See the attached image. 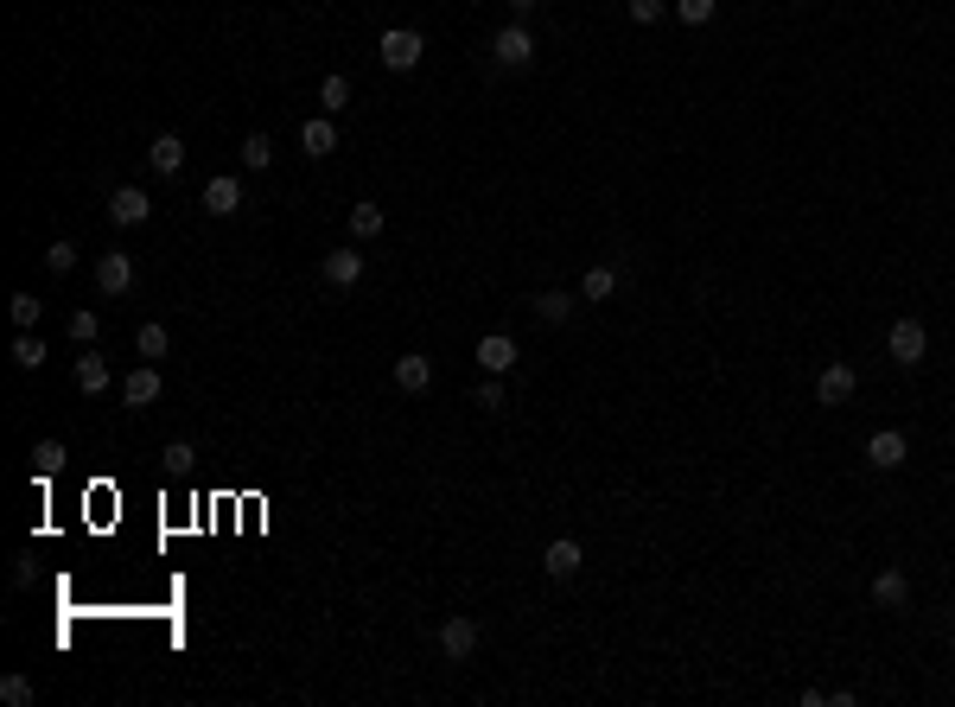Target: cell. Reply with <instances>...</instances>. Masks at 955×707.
<instances>
[{
	"instance_id": "d590c367",
	"label": "cell",
	"mask_w": 955,
	"mask_h": 707,
	"mask_svg": "<svg viewBox=\"0 0 955 707\" xmlns=\"http://www.w3.org/2000/svg\"><path fill=\"white\" fill-rule=\"evenodd\" d=\"M949 637H955V612H949Z\"/></svg>"
},
{
	"instance_id": "603a6c76",
	"label": "cell",
	"mask_w": 955,
	"mask_h": 707,
	"mask_svg": "<svg viewBox=\"0 0 955 707\" xmlns=\"http://www.w3.org/2000/svg\"><path fill=\"white\" fill-rule=\"evenodd\" d=\"M535 319H542V325H567L573 319V293H535Z\"/></svg>"
},
{
	"instance_id": "9c48e42d",
	"label": "cell",
	"mask_w": 955,
	"mask_h": 707,
	"mask_svg": "<svg viewBox=\"0 0 955 707\" xmlns=\"http://www.w3.org/2000/svg\"><path fill=\"white\" fill-rule=\"evenodd\" d=\"M905 434H898V427H879L873 440H866V465H873V472H898V465H905Z\"/></svg>"
},
{
	"instance_id": "83f0119b",
	"label": "cell",
	"mask_w": 955,
	"mask_h": 707,
	"mask_svg": "<svg viewBox=\"0 0 955 707\" xmlns=\"http://www.w3.org/2000/svg\"><path fill=\"white\" fill-rule=\"evenodd\" d=\"M32 459H39V472H45V478H58L71 453H64V440H39V446H32Z\"/></svg>"
},
{
	"instance_id": "6da1fadb",
	"label": "cell",
	"mask_w": 955,
	"mask_h": 707,
	"mask_svg": "<svg viewBox=\"0 0 955 707\" xmlns=\"http://www.w3.org/2000/svg\"><path fill=\"white\" fill-rule=\"evenodd\" d=\"M491 64H497V71H529V64H535V32H529L523 20H516V26H497Z\"/></svg>"
},
{
	"instance_id": "d6a6232c",
	"label": "cell",
	"mask_w": 955,
	"mask_h": 707,
	"mask_svg": "<svg viewBox=\"0 0 955 707\" xmlns=\"http://www.w3.org/2000/svg\"><path fill=\"white\" fill-rule=\"evenodd\" d=\"M71 338H77V344H96V338H102V319L90 313V306H83V313H71Z\"/></svg>"
},
{
	"instance_id": "ac0fdd59",
	"label": "cell",
	"mask_w": 955,
	"mask_h": 707,
	"mask_svg": "<svg viewBox=\"0 0 955 707\" xmlns=\"http://www.w3.org/2000/svg\"><path fill=\"white\" fill-rule=\"evenodd\" d=\"M109 383H115L109 364H102L90 344H83V357H77V389H83V395H109Z\"/></svg>"
},
{
	"instance_id": "ffe728a7",
	"label": "cell",
	"mask_w": 955,
	"mask_h": 707,
	"mask_svg": "<svg viewBox=\"0 0 955 707\" xmlns=\"http://www.w3.org/2000/svg\"><path fill=\"white\" fill-rule=\"evenodd\" d=\"M382 223H389V217H382V204H376V198L351 204V236H357V243H376V236H382Z\"/></svg>"
},
{
	"instance_id": "cb8c5ba5",
	"label": "cell",
	"mask_w": 955,
	"mask_h": 707,
	"mask_svg": "<svg viewBox=\"0 0 955 707\" xmlns=\"http://www.w3.org/2000/svg\"><path fill=\"white\" fill-rule=\"evenodd\" d=\"M344 102H351V77L332 71V77L319 83V109H325V115H344Z\"/></svg>"
},
{
	"instance_id": "9a60e30c",
	"label": "cell",
	"mask_w": 955,
	"mask_h": 707,
	"mask_svg": "<svg viewBox=\"0 0 955 707\" xmlns=\"http://www.w3.org/2000/svg\"><path fill=\"white\" fill-rule=\"evenodd\" d=\"M580 561H586V555H580V542H573V536H561V542H548V555H542V567H548V580H573V574H580Z\"/></svg>"
},
{
	"instance_id": "7a4b0ae2",
	"label": "cell",
	"mask_w": 955,
	"mask_h": 707,
	"mask_svg": "<svg viewBox=\"0 0 955 707\" xmlns=\"http://www.w3.org/2000/svg\"><path fill=\"white\" fill-rule=\"evenodd\" d=\"M885 351H892V364L917 370V364L930 357V332H924V319H898L892 332H885Z\"/></svg>"
},
{
	"instance_id": "ba28073f",
	"label": "cell",
	"mask_w": 955,
	"mask_h": 707,
	"mask_svg": "<svg viewBox=\"0 0 955 707\" xmlns=\"http://www.w3.org/2000/svg\"><path fill=\"white\" fill-rule=\"evenodd\" d=\"M440 650H446V663H465L478 650V618H465V612H453L440 625Z\"/></svg>"
},
{
	"instance_id": "d4e9b609",
	"label": "cell",
	"mask_w": 955,
	"mask_h": 707,
	"mask_svg": "<svg viewBox=\"0 0 955 707\" xmlns=\"http://www.w3.org/2000/svg\"><path fill=\"white\" fill-rule=\"evenodd\" d=\"M39 313H45L39 293H13V300H7V319L20 325V332H32V325H39Z\"/></svg>"
},
{
	"instance_id": "4fadbf2b",
	"label": "cell",
	"mask_w": 955,
	"mask_h": 707,
	"mask_svg": "<svg viewBox=\"0 0 955 707\" xmlns=\"http://www.w3.org/2000/svg\"><path fill=\"white\" fill-rule=\"evenodd\" d=\"M147 166L160 172V179H179V172H185V141H179V134H153Z\"/></svg>"
},
{
	"instance_id": "e0dca14e",
	"label": "cell",
	"mask_w": 955,
	"mask_h": 707,
	"mask_svg": "<svg viewBox=\"0 0 955 707\" xmlns=\"http://www.w3.org/2000/svg\"><path fill=\"white\" fill-rule=\"evenodd\" d=\"M911 599V580H905V567H885V574L873 580V606H885V612H898Z\"/></svg>"
},
{
	"instance_id": "f546056e",
	"label": "cell",
	"mask_w": 955,
	"mask_h": 707,
	"mask_svg": "<svg viewBox=\"0 0 955 707\" xmlns=\"http://www.w3.org/2000/svg\"><path fill=\"white\" fill-rule=\"evenodd\" d=\"M714 7H720V0H675V20H682V26H707V20H714Z\"/></svg>"
},
{
	"instance_id": "484cf974",
	"label": "cell",
	"mask_w": 955,
	"mask_h": 707,
	"mask_svg": "<svg viewBox=\"0 0 955 707\" xmlns=\"http://www.w3.org/2000/svg\"><path fill=\"white\" fill-rule=\"evenodd\" d=\"M77 262H83V249L71 243V236H58V243H51V249H45V268H51V274H71Z\"/></svg>"
},
{
	"instance_id": "3957f363",
	"label": "cell",
	"mask_w": 955,
	"mask_h": 707,
	"mask_svg": "<svg viewBox=\"0 0 955 707\" xmlns=\"http://www.w3.org/2000/svg\"><path fill=\"white\" fill-rule=\"evenodd\" d=\"M421 51H427V39L414 26H389L382 32V45H376V58L389 64V71H414V64H421Z\"/></svg>"
},
{
	"instance_id": "1f68e13d",
	"label": "cell",
	"mask_w": 955,
	"mask_h": 707,
	"mask_svg": "<svg viewBox=\"0 0 955 707\" xmlns=\"http://www.w3.org/2000/svg\"><path fill=\"white\" fill-rule=\"evenodd\" d=\"M624 13H631L637 26H656V20L669 13V0H624Z\"/></svg>"
},
{
	"instance_id": "30bf717a",
	"label": "cell",
	"mask_w": 955,
	"mask_h": 707,
	"mask_svg": "<svg viewBox=\"0 0 955 707\" xmlns=\"http://www.w3.org/2000/svg\"><path fill=\"white\" fill-rule=\"evenodd\" d=\"M204 211H211V217H236L242 211V179H236V172L204 179Z\"/></svg>"
},
{
	"instance_id": "52a82bcc",
	"label": "cell",
	"mask_w": 955,
	"mask_h": 707,
	"mask_svg": "<svg viewBox=\"0 0 955 707\" xmlns=\"http://www.w3.org/2000/svg\"><path fill=\"white\" fill-rule=\"evenodd\" d=\"M160 395H166V383H160V370H153V364H134L128 376H121V402H128V408H153Z\"/></svg>"
},
{
	"instance_id": "836d02e7",
	"label": "cell",
	"mask_w": 955,
	"mask_h": 707,
	"mask_svg": "<svg viewBox=\"0 0 955 707\" xmlns=\"http://www.w3.org/2000/svg\"><path fill=\"white\" fill-rule=\"evenodd\" d=\"M472 402L484 408V415H497V408H503V383H497V376H491V383H478V395H472Z\"/></svg>"
},
{
	"instance_id": "f1b7e54d",
	"label": "cell",
	"mask_w": 955,
	"mask_h": 707,
	"mask_svg": "<svg viewBox=\"0 0 955 707\" xmlns=\"http://www.w3.org/2000/svg\"><path fill=\"white\" fill-rule=\"evenodd\" d=\"M0 701H7V707H32V701H39V688H32V676H7V682H0Z\"/></svg>"
},
{
	"instance_id": "8992f818",
	"label": "cell",
	"mask_w": 955,
	"mask_h": 707,
	"mask_svg": "<svg viewBox=\"0 0 955 707\" xmlns=\"http://www.w3.org/2000/svg\"><path fill=\"white\" fill-rule=\"evenodd\" d=\"M854 389H860L854 364H828L822 376H815V402H822V408H841V402H854Z\"/></svg>"
},
{
	"instance_id": "44dd1931",
	"label": "cell",
	"mask_w": 955,
	"mask_h": 707,
	"mask_svg": "<svg viewBox=\"0 0 955 707\" xmlns=\"http://www.w3.org/2000/svg\"><path fill=\"white\" fill-rule=\"evenodd\" d=\"M134 351H141V364H153V357L172 351V332H166V325H153V319L134 325Z\"/></svg>"
},
{
	"instance_id": "4dcf8cb0",
	"label": "cell",
	"mask_w": 955,
	"mask_h": 707,
	"mask_svg": "<svg viewBox=\"0 0 955 707\" xmlns=\"http://www.w3.org/2000/svg\"><path fill=\"white\" fill-rule=\"evenodd\" d=\"M191 459H198V453H191V440H166V446H160V465H166V472H191Z\"/></svg>"
},
{
	"instance_id": "7c38bea8",
	"label": "cell",
	"mask_w": 955,
	"mask_h": 707,
	"mask_svg": "<svg viewBox=\"0 0 955 707\" xmlns=\"http://www.w3.org/2000/svg\"><path fill=\"white\" fill-rule=\"evenodd\" d=\"M472 357H478L491 376H503V370H516V338H510V332H484Z\"/></svg>"
},
{
	"instance_id": "e575fe53",
	"label": "cell",
	"mask_w": 955,
	"mask_h": 707,
	"mask_svg": "<svg viewBox=\"0 0 955 707\" xmlns=\"http://www.w3.org/2000/svg\"><path fill=\"white\" fill-rule=\"evenodd\" d=\"M503 7H510V13H516V20H529V13H535V7H542V0H503Z\"/></svg>"
},
{
	"instance_id": "4316f807",
	"label": "cell",
	"mask_w": 955,
	"mask_h": 707,
	"mask_svg": "<svg viewBox=\"0 0 955 707\" xmlns=\"http://www.w3.org/2000/svg\"><path fill=\"white\" fill-rule=\"evenodd\" d=\"M13 364H20V370H39V364H45V338L20 332V338H13Z\"/></svg>"
},
{
	"instance_id": "5bb4252c",
	"label": "cell",
	"mask_w": 955,
	"mask_h": 707,
	"mask_svg": "<svg viewBox=\"0 0 955 707\" xmlns=\"http://www.w3.org/2000/svg\"><path fill=\"white\" fill-rule=\"evenodd\" d=\"M427 383H433V364H427L421 351L395 357V389H402V395H427Z\"/></svg>"
},
{
	"instance_id": "8fae6325",
	"label": "cell",
	"mask_w": 955,
	"mask_h": 707,
	"mask_svg": "<svg viewBox=\"0 0 955 707\" xmlns=\"http://www.w3.org/2000/svg\"><path fill=\"white\" fill-rule=\"evenodd\" d=\"M319 274H325V287H344V293H351V287L363 281V255H357V249H332V255L319 262Z\"/></svg>"
},
{
	"instance_id": "7402d4cb",
	"label": "cell",
	"mask_w": 955,
	"mask_h": 707,
	"mask_svg": "<svg viewBox=\"0 0 955 707\" xmlns=\"http://www.w3.org/2000/svg\"><path fill=\"white\" fill-rule=\"evenodd\" d=\"M268 166H274V141H268L262 128L242 134V172H268Z\"/></svg>"
},
{
	"instance_id": "5b68a950",
	"label": "cell",
	"mask_w": 955,
	"mask_h": 707,
	"mask_svg": "<svg viewBox=\"0 0 955 707\" xmlns=\"http://www.w3.org/2000/svg\"><path fill=\"white\" fill-rule=\"evenodd\" d=\"M153 217V198L141 192V185H115L109 192V223L115 230H134V223H147Z\"/></svg>"
},
{
	"instance_id": "277c9868",
	"label": "cell",
	"mask_w": 955,
	"mask_h": 707,
	"mask_svg": "<svg viewBox=\"0 0 955 707\" xmlns=\"http://www.w3.org/2000/svg\"><path fill=\"white\" fill-rule=\"evenodd\" d=\"M96 287L109 293V300H121V293L134 287V255L128 249H102L96 255Z\"/></svg>"
},
{
	"instance_id": "d6986e66",
	"label": "cell",
	"mask_w": 955,
	"mask_h": 707,
	"mask_svg": "<svg viewBox=\"0 0 955 707\" xmlns=\"http://www.w3.org/2000/svg\"><path fill=\"white\" fill-rule=\"evenodd\" d=\"M300 147L312 153V160H325V153L338 147V128H332V115H312V122L300 128Z\"/></svg>"
},
{
	"instance_id": "2e32d148",
	"label": "cell",
	"mask_w": 955,
	"mask_h": 707,
	"mask_svg": "<svg viewBox=\"0 0 955 707\" xmlns=\"http://www.w3.org/2000/svg\"><path fill=\"white\" fill-rule=\"evenodd\" d=\"M612 293H618V268H612V262H593V268L580 274V300L605 306V300H612Z\"/></svg>"
}]
</instances>
